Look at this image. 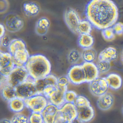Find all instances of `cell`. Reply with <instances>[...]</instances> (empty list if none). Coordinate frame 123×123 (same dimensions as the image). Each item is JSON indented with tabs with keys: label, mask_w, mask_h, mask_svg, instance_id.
<instances>
[{
	"label": "cell",
	"mask_w": 123,
	"mask_h": 123,
	"mask_svg": "<svg viewBox=\"0 0 123 123\" xmlns=\"http://www.w3.org/2000/svg\"></svg>",
	"instance_id": "obj_44"
},
{
	"label": "cell",
	"mask_w": 123,
	"mask_h": 123,
	"mask_svg": "<svg viewBox=\"0 0 123 123\" xmlns=\"http://www.w3.org/2000/svg\"><path fill=\"white\" fill-rule=\"evenodd\" d=\"M8 49L9 53L12 55L18 50L26 49V45L23 40L15 39L11 40Z\"/></svg>",
	"instance_id": "obj_27"
},
{
	"label": "cell",
	"mask_w": 123,
	"mask_h": 123,
	"mask_svg": "<svg viewBox=\"0 0 123 123\" xmlns=\"http://www.w3.org/2000/svg\"></svg>",
	"instance_id": "obj_43"
},
{
	"label": "cell",
	"mask_w": 123,
	"mask_h": 123,
	"mask_svg": "<svg viewBox=\"0 0 123 123\" xmlns=\"http://www.w3.org/2000/svg\"><path fill=\"white\" fill-rule=\"evenodd\" d=\"M28 117L29 123H44L42 113L31 112Z\"/></svg>",
	"instance_id": "obj_31"
},
{
	"label": "cell",
	"mask_w": 123,
	"mask_h": 123,
	"mask_svg": "<svg viewBox=\"0 0 123 123\" xmlns=\"http://www.w3.org/2000/svg\"><path fill=\"white\" fill-rule=\"evenodd\" d=\"M67 87H62L57 85L56 89L47 97L49 103L60 108L65 103V96Z\"/></svg>",
	"instance_id": "obj_12"
},
{
	"label": "cell",
	"mask_w": 123,
	"mask_h": 123,
	"mask_svg": "<svg viewBox=\"0 0 123 123\" xmlns=\"http://www.w3.org/2000/svg\"><path fill=\"white\" fill-rule=\"evenodd\" d=\"M78 96V95L75 91L68 90L65 96V103H74Z\"/></svg>",
	"instance_id": "obj_34"
},
{
	"label": "cell",
	"mask_w": 123,
	"mask_h": 123,
	"mask_svg": "<svg viewBox=\"0 0 123 123\" xmlns=\"http://www.w3.org/2000/svg\"><path fill=\"white\" fill-rule=\"evenodd\" d=\"M93 27L91 23L87 19L81 20L78 26V33L80 35L90 34Z\"/></svg>",
	"instance_id": "obj_26"
},
{
	"label": "cell",
	"mask_w": 123,
	"mask_h": 123,
	"mask_svg": "<svg viewBox=\"0 0 123 123\" xmlns=\"http://www.w3.org/2000/svg\"><path fill=\"white\" fill-rule=\"evenodd\" d=\"M78 42L79 46L85 49L92 48L94 40L90 34H81L80 35Z\"/></svg>",
	"instance_id": "obj_24"
},
{
	"label": "cell",
	"mask_w": 123,
	"mask_h": 123,
	"mask_svg": "<svg viewBox=\"0 0 123 123\" xmlns=\"http://www.w3.org/2000/svg\"><path fill=\"white\" fill-rule=\"evenodd\" d=\"M64 18L70 30L74 33H78V26L81 20L77 12L72 8H68L65 12Z\"/></svg>",
	"instance_id": "obj_11"
},
{
	"label": "cell",
	"mask_w": 123,
	"mask_h": 123,
	"mask_svg": "<svg viewBox=\"0 0 123 123\" xmlns=\"http://www.w3.org/2000/svg\"><path fill=\"white\" fill-rule=\"evenodd\" d=\"M70 82L67 76H62L58 78L57 85L62 87H68Z\"/></svg>",
	"instance_id": "obj_36"
},
{
	"label": "cell",
	"mask_w": 123,
	"mask_h": 123,
	"mask_svg": "<svg viewBox=\"0 0 123 123\" xmlns=\"http://www.w3.org/2000/svg\"><path fill=\"white\" fill-rule=\"evenodd\" d=\"M25 67L30 77L34 80L43 79L51 74V62L43 55L30 56Z\"/></svg>",
	"instance_id": "obj_2"
},
{
	"label": "cell",
	"mask_w": 123,
	"mask_h": 123,
	"mask_svg": "<svg viewBox=\"0 0 123 123\" xmlns=\"http://www.w3.org/2000/svg\"><path fill=\"white\" fill-rule=\"evenodd\" d=\"M67 77L70 83L74 85H80L86 82V78L82 64L73 65L68 73Z\"/></svg>",
	"instance_id": "obj_7"
},
{
	"label": "cell",
	"mask_w": 123,
	"mask_h": 123,
	"mask_svg": "<svg viewBox=\"0 0 123 123\" xmlns=\"http://www.w3.org/2000/svg\"><path fill=\"white\" fill-rule=\"evenodd\" d=\"M11 121V123H29V117L21 113L15 114Z\"/></svg>",
	"instance_id": "obj_30"
},
{
	"label": "cell",
	"mask_w": 123,
	"mask_h": 123,
	"mask_svg": "<svg viewBox=\"0 0 123 123\" xmlns=\"http://www.w3.org/2000/svg\"><path fill=\"white\" fill-rule=\"evenodd\" d=\"M97 56L96 51L92 48L84 49L81 54V57L84 62H93Z\"/></svg>",
	"instance_id": "obj_28"
},
{
	"label": "cell",
	"mask_w": 123,
	"mask_h": 123,
	"mask_svg": "<svg viewBox=\"0 0 123 123\" xmlns=\"http://www.w3.org/2000/svg\"><path fill=\"white\" fill-rule=\"evenodd\" d=\"M102 34L104 38L107 41H111L114 39L115 34L112 27L108 28L103 30Z\"/></svg>",
	"instance_id": "obj_33"
},
{
	"label": "cell",
	"mask_w": 123,
	"mask_h": 123,
	"mask_svg": "<svg viewBox=\"0 0 123 123\" xmlns=\"http://www.w3.org/2000/svg\"><path fill=\"white\" fill-rule=\"evenodd\" d=\"M85 14L93 27L103 31L116 23L118 11L116 5L111 0H92L86 6Z\"/></svg>",
	"instance_id": "obj_1"
},
{
	"label": "cell",
	"mask_w": 123,
	"mask_h": 123,
	"mask_svg": "<svg viewBox=\"0 0 123 123\" xmlns=\"http://www.w3.org/2000/svg\"><path fill=\"white\" fill-rule=\"evenodd\" d=\"M105 78L109 87L111 89L118 90L122 86V78L120 75L117 73H110Z\"/></svg>",
	"instance_id": "obj_20"
},
{
	"label": "cell",
	"mask_w": 123,
	"mask_h": 123,
	"mask_svg": "<svg viewBox=\"0 0 123 123\" xmlns=\"http://www.w3.org/2000/svg\"><path fill=\"white\" fill-rule=\"evenodd\" d=\"M0 123H11V120L7 118H3L1 119Z\"/></svg>",
	"instance_id": "obj_40"
},
{
	"label": "cell",
	"mask_w": 123,
	"mask_h": 123,
	"mask_svg": "<svg viewBox=\"0 0 123 123\" xmlns=\"http://www.w3.org/2000/svg\"><path fill=\"white\" fill-rule=\"evenodd\" d=\"M49 25L50 22L48 18L45 17L41 18L37 23L36 33L39 36H44L47 33Z\"/></svg>",
	"instance_id": "obj_23"
},
{
	"label": "cell",
	"mask_w": 123,
	"mask_h": 123,
	"mask_svg": "<svg viewBox=\"0 0 123 123\" xmlns=\"http://www.w3.org/2000/svg\"><path fill=\"white\" fill-rule=\"evenodd\" d=\"M109 88L105 78L98 77L90 83L91 92L96 96H101L107 92Z\"/></svg>",
	"instance_id": "obj_10"
},
{
	"label": "cell",
	"mask_w": 123,
	"mask_h": 123,
	"mask_svg": "<svg viewBox=\"0 0 123 123\" xmlns=\"http://www.w3.org/2000/svg\"><path fill=\"white\" fill-rule=\"evenodd\" d=\"M29 77L28 73L25 66L15 67L7 77L8 83L15 87L27 80Z\"/></svg>",
	"instance_id": "obj_6"
},
{
	"label": "cell",
	"mask_w": 123,
	"mask_h": 123,
	"mask_svg": "<svg viewBox=\"0 0 123 123\" xmlns=\"http://www.w3.org/2000/svg\"><path fill=\"white\" fill-rule=\"evenodd\" d=\"M59 108L49 103L42 112L44 123H54L55 118Z\"/></svg>",
	"instance_id": "obj_17"
},
{
	"label": "cell",
	"mask_w": 123,
	"mask_h": 123,
	"mask_svg": "<svg viewBox=\"0 0 123 123\" xmlns=\"http://www.w3.org/2000/svg\"><path fill=\"white\" fill-rule=\"evenodd\" d=\"M15 66L12 55L9 52H0V74L7 77Z\"/></svg>",
	"instance_id": "obj_9"
},
{
	"label": "cell",
	"mask_w": 123,
	"mask_h": 123,
	"mask_svg": "<svg viewBox=\"0 0 123 123\" xmlns=\"http://www.w3.org/2000/svg\"><path fill=\"white\" fill-rule=\"evenodd\" d=\"M23 10L26 15L32 17L38 14L40 11V8L35 3L28 2L24 4Z\"/></svg>",
	"instance_id": "obj_25"
},
{
	"label": "cell",
	"mask_w": 123,
	"mask_h": 123,
	"mask_svg": "<svg viewBox=\"0 0 123 123\" xmlns=\"http://www.w3.org/2000/svg\"><path fill=\"white\" fill-rule=\"evenodd\" d=\"M26 108L31 112L42 113L49 103L43 94H38L25 100Z\"/></svg>",
	"instance_id": "obj_5"
},
{
	"label": "cell",
	"mask_w": 123,
	"mask_h": 123,
	"mask_svg": "<svg viewBox=\"0 0 123 123\" xmlns=\"http://www.w3.org/2000/svg\"><path fill=\"white\" fill-rule=\"evenodd\" d=\"M0 93L3 99L8 102L17 97L15 87L8 84L0 87Z\"/></svg>",
	"instance_id": "obj_22"
},
{
	"label": "cell",
	"mask_w": 123,
	"mask_h": 123,
	"mask_svg": "<svg viewBox=\"0 0 123 123\" xmlns=\"http://www.w3.org/2000/svg\"><path fill=\"white\" fill-rule=\"evenodd\" d=\"M12 56L15 66L17 67L25 66L30 56L26 49L18 50Z\"/></svg>",
	"instance_id": "obj_16"
},
{
	"label": "cell",
	"mask_w": 123,
	"mask_h": 123,
	"mask_svg": "<svg viewBox=\"0 0 123 123\" xmlns=\"http://www.w3.org/2000/svg\"><path fill=\"white\" fill-rule=\"evenodd\" d=\"M77 117V109L74 104L65 103L59 108L54 123H72Z\"/></svg>",
	"instance_id": "obj_3"
},
{
	"label": "cell",
	"mask_w": 123,
	"mask_h": 123,
	"mask_svg": "<svg viewBox=\"0 0 123 123\" xmlns=\"http://www.w3.org/2000/svg\"><path fill=\"white\" fill-rule=\"evenodd\" d=\"M81 58H82L81 54L76 49L71 50L68 55V62L70 64L74 65H77Z\"/></svg>",
	"instance_id": "obj_29"
},
{
	"label": "cell",
	"mask_w": 123,
	"mask_h": 123,
	"mask_svg": "<svg viewBox=\"0 0 123 123\" xmlns=\"http://www.w3.org/2000/svg\"><path fill=\"white\" fill-rule=\"evenodd\" d=\"M117 56L116 49L113 47H106L102 50L98 55V61L111 62L115 60Z\"/></svg>",
	"instance_id": "obj_19"
},
{
	"label": "cell",
	"mask_w": 123,
	"mask_h": 123,
	"mask_svg": "<svg viewBox=\"0 0 123 123\" xmlns=\"http://www.w3.org/2000/svg\"><path fill=\"white\" fill-rule=\"evenodd\" d=\"M11 41H10L9 37L7 36H5L0 38V44L3 47L8 48Z\"/></svg>",
	"instance_id": "obj_38"
},
{
	"label": "cell",
	"mask_w": 123,
	"mask_h": 123,
	"mask_svg": "<svg viewBox=\"0 0 123 123\" xmlns=\"http://www.w3.org/2000/svg\"><path fill=\"white\" fill-rule=\"evenodd\" d=\"M57 79L54 75L50 74L44 78L35 80V84L38 94H43L44 89L49 86L57 85Z\"/></svg>",
	"instance_id": "obj_14"
},
{
	"label": "cell",
	"mask_w": 123,
	"mask_h": 123,
	"mask_svg": "<svg viewBox=\"0 0 123 123\" xmlns=\"http://www.w3.org/2000/svg\"><path fill=\"white\" fill-rule=\"evenodd\" d=\"M82 65L85 74L86 82L90 83L98 77L100 73L96 64L93 62H84Z\"/></svg>",
	"instance_id": "obj_15"
},
{
	"label": "cell",
	"mask_w": 123,
	"mask_h": 123,
	"mask_svg": "<svg viewBox=\"0 0 123 123\" xmlns=\"http://www.w3.org/2000/svg\"><path fill=\"white\" fill-rule=\"evenodd\" d=\"M0 38L5 36V34L6 29L3 24H0Z\"/></svg>",
	"instance_id": "obj_39"
},
{
	"label": "cell",
	"mask_w": 123,
	"mask_h": 123,
	"mask_svg": "<svg viewBox=\"0 0 123 123\" xmlns=\"http://www.w3.org/2000/svg\"><path fill=\"white\" fill-rule=\"evenodd\" d=\"M10 110L15 114L21 113L26 108L25 100L16 97L8 102Z\"/></svg>",
	"instance_id": "obj_21"
},
{
	"label": "cell",
	"mask_w": 123,
	"mask_h": 123,
	"mask_svg": "<svg viewBox=\"0 0 123 123\" xmlns=\"http://www.w3.org/2000/svg\"><path fill=\"white\" fill-rule=\"evenodd\" d=\"M77 118L82 123H87L91 121L95 116V111L91 104L75 106Z\"/></svg>",
	"instance_id": "obj_13"
},
{
	"label": "cell",
	"mask_w": 123,
	"mask_h": 123,
	"mask_svg": "<svg viewBox=\"0 0 123 123\" xmlns=\"http://www.w3.org/2000/svg\"><path fill=\"white\" fill-rule=\"evenodd\" d=\"M24 22L21 18L14 14H8L5 18L3 25L6 30L11 33H15L21 30Z\"/></svg>",
	"instance_id": "obj_8"
},
{
	"label": "cell",
	"mask_w": 123,
	"mask_h": 123,
	"mask_svg": "<svg viewBox=\"0 0 123 123\" xmlns=\"http://www.w3.org/2000/svg\"><path fill=\"white\" fill-rule=\"evenodd\" d=\"M96 65L100 73H104L107 72L111 68L110 62H108L98 61Z\"/></svg>",
	"instance_id": "obj_32"
},
{
	"label": "cell",
	"mask_w": 123,
	"mask_h": 123,
	"mask_svg": "<svg viewBox=\"0 0 123 123\" xmlns=\"http://www.w3.org/2000/svg\"><path fill=\"white\" fill-rule=\"evenodd\" d=\"M72 123H82L77 118H76L75 119H74L72 121Z\"/></svg>",
	"instance_id": "obj_41"
},
{
	"label": "cell",
	"mask_w": 123,
	"mask_h": 123,
	"mask_svg": "<svg viewBox=\"0 0 123 123\" xmlns=\"http://www.w3.org/2000/svg\"><path fill=\"white\" fill-rule=\"evenodd\" d=\"M115 34L119 35L123 34V24L121 23H116L112 27Z\"/></svg>",
	"instance_id": "obj_37"
},
{
	"label": "cell",
	"mask_w": 123,
	"mask_h": 123,
	"mask_svg": "<svg viewBox=\"0 0 123 123\" xmlns=\"http://www.w3.org/2000/svg\"><path fill=\"white\" fill-rule=\"evenodd\" d=\"M16 96L25 100L38 94L35 80L29 77L24 82L15 87Z\"/></svg>",
	"instance_id": "obj_4"
},
{
	"label": "cell",
	"mask_w": 123,
	"mask_h": 123,
	"mask_svg": "<svg viewBox=\"0 0 123 123\" xmlns=\"http://www.w3.org/2000/svg\"><path fill=\"white\" fill-rule=\"evenodd\" d=\"M121 60L123 64V49L122 51L121 54Z\"/></svg>",
	"instance_id": "obj_42"
},
{
	"label": "cell",
	"mask_w": 123,
	"mask_h": 123,
	"mask_svg": "<svg viewBox=\"0 0 123 123\" xmlns=\"http://www.w3.org/2000/svg\"><path fill=\"white\" fill-rule=\"evenodd\" d=\"M74 104L75 106L91 104L88 99L85 96L82 95H78Z\"/></svg>",
	"instance_id": "obj_35"
},
{
	"label": "cell",
	"mask_w": 123,
	"mask_h": 123,
	"mask_svg": "<svg viewBox=\"0 0 123 123\" xmlns=\"http://www.w3.org/2000/svg\"><path fill=\"white\" fill-rule=\"evenodd\" d=\"M114 103L113 96L109 93H106L99 96L97 101L98 107L103 111H106L111 108Z\"/></svg>",
	"instance_id": "obj_18"
}]
</instances>
